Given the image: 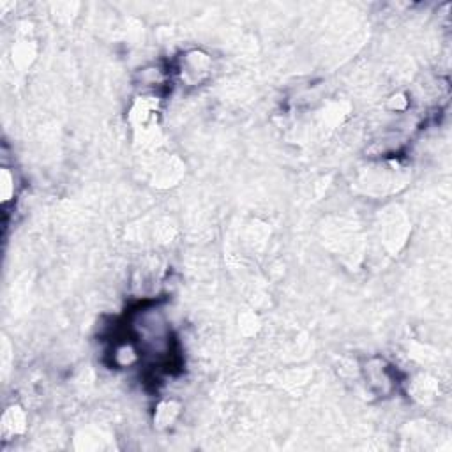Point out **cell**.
Wrapping results in <instances>:
<instances>
[{"mask_svg": "<svg viewBox=\"0 0 452 452\" xmlns=\"http://www.w3.org/2000/svg\"><path fill=\"white\" fill-rule=\"evenodd\" d=\"M0 193H2V201H9L14 196V175L7 168H2V175H0Z\"/></svg>", "mask_w": 452, "mask_h": 452, "instance_id": "5", "label": "cell"}, {"mask_svg": "<svg viewBox=\"0 0 452 452\" xmlns=\"http://www.w3.org/2000/svg\"><path fill=\"white\" fill-rule=\"evenodd\" d=\"M177 414H179V406L175 405L174 401L161 403V405L157 406V411H156V417H154V421H156L157 426L164 428V426H170L172 422L175 421Z\"/></svg>", "mask_w": 452, "mask_h": 452, "instance_id": "4", "label": "cell"}, {"mask_svg": "<svg viewBox=\"0 0 452 452\" xmlns=\"http://www.w3.org/2000/svg\"><path fill=\"white\" fill-rule=\"evenodd\" d=\"M367 382L373 389H377L378 392L385 394L389 392V389L392 387V377L389 373V366L384 361H373L369 362V367H367Z\"/></svg>", "mask_w": 452, "mask_h": 452, "instance_id": "3", "label": "cell"}, {"mask_svg": "<svg viewBox=\"0 0 452 452\" xmlns=\"http://www.w3.org/2000/svg\"><path fill=\"white\" fill-rule=\"evenodd\" d=\"M2 436L4 440H11L14 436L21 435L27 428V417H25V411L20 406H11L7 408L6 414L2 417Z\"/></svg>", "mask_w": 452, "mask_h": 452, "instance_id": "2", "label": "cell"}, {"mask_svg": "<svg viewBox=\"0 0 452 452\" xmlns=\"http://www.w3.org/2000/svg\"><path fill=\"white\" fill-rule=\"evenodd\" d=\"M212 61L207 53L200 50H193L184 53L179 58L177 75L186 85H200L211 76Z\"/></svg>", "mask_w": 452, "mask_h": 452, "instance_id": "1", "label": "cell"}]
</instances>
